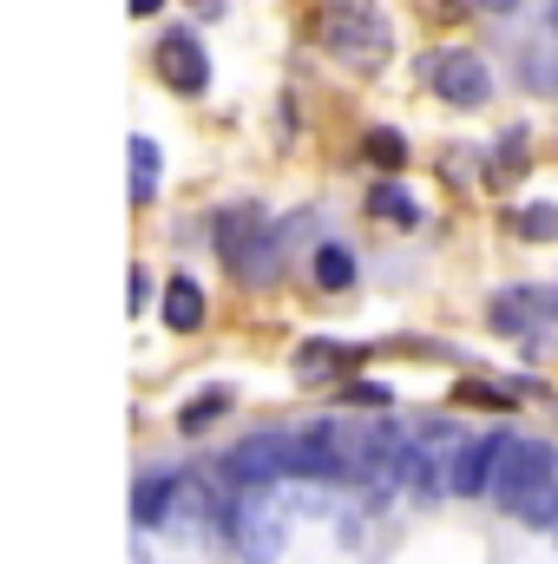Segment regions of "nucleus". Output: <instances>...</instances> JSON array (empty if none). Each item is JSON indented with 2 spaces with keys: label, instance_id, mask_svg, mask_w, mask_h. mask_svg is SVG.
<instances>
[{
  "label": "nucleus",
  "instance_id": "nucleus-1",
  "mask_svg": "<svg viewBox=\"0 0 558 564\" xmlns=\"http://www.w3.org/2000/svg\"><path fill=\"white\" fill-rule=\"evenodd\" d=\"M322 46L348 66V73H382L395 53V26L375 0H335L322 13Z\"/></svg>",
  "mask_w": 558,
  "mask_h": 564
},
{
  "label": "nucleus",
  "instance_id": "nucleus-2",
  "mask_svg": "<svg viewBox=\"0 0 558 564\" xmlns=\"http://www.w3.org/2000/svg\"><path fill=\"white\" fill-rule=\"evenodd\" d=\"M277 237L282 230H270V217H264L257 204L217 210V257H224L230 276L250 282V289H264V282L277 276Z\"/></svg>",
  "mask_w": 558,
  "mask_h": 564
},
{
  "label": "nucleus",
  "instance_id": "nucleus-3",
  "mask_svg": "<svg viewBox=\"0 0 558 564\" xmlns=\"http://www.w3.org/2000/svg\"><path fill=\"white\" fill-rule=\"evenodd\" d=\"M420 79H427V93H433V99H447L453 112H480V106L493 99V73H486V59H480V53H466V46L420 53Z\"/></svg>",
  "mask_w": 558,
  "mask_h": 564
},
{
  "label": "nucleus",
  "instance_id": "nucleus-4",
  "mask_svg": "<svg viewBox=\"0 0 558 564\" xmlns=\"http://www.w3.org/2000/svg\"><path fill=\"white\" fill-rule=\"evenodd\" d=\"M552 473H558L552 446H546V440H533V433H513V440H506V459H500V479H493V506L519 519V512H526V499H533Z\"/></svg>",
  "mask_w": 558,
  "mask_h": 564
},
{
  "label": "nucleus",
  "instance_id": "nucleus-5",
  "mask_svg": "<svg viewBox=\"0 0 558 564\" xmlns=\"http://www.w3.org/2000/svg\"><path fill=\"white\" fill-rule=\"evenodd\" d=\"M224 479H237L244 492H270L277 479H289V433L270 426V433H250L224 453Z\"/></svg>",
  "mask_w": 558,
  "mask_h": 564
},
{
  "label": "nucleus",
  "instance_id": "nucleus-6",
  "mask_svg": "<svg viewBox=\"0 0 558 564\" xmlns=\"http://www.w3.org/2000/svg\"><path fill=\"white\" fill-rule=\"evenodd\" d=\"M151 66H158V79H164L171 93H184V99H197V93L211 86V59H204V46H197L191 26H164L158 46H151Z\"/></svg>",
  "mask_w": 558,
  "mask_h": 564
},
{
  "label": "nucleus",
  "instance_id": "nucleus-7",
  "mask_svg": "<svg viewBox=\"0 0 558 564\" xmlns=\"http://www.w3.org/2000/svg\"><path fill=\"white\" fill-rule=\"evenodd\" d=\"M506 440L513 433H473L453 446V499H493V479H500V459H506Z\"/></svg>",
  "mask_w": 558,
  "mask_h": 564
},
{
  "label": "nucleus",
  "instance_id": "nucleus-8",
  "mask_svg": "<svg viewBox=\"0 0 558 564\" xmlns=\"http://www.w3.org/2000/svg\"><path fill=\"white\" fill-rule=\"evenodd\" d=\"M224 532H230V545H237V558L244 564H277L282 525L264 512V492H244V499L224 512Z\"/></svg>",
  "mask_w": 558,
  "mask_h": 564
},
{
  "label": "nucleus",
  "instance_id": "nucleus-9",
  "mask_svg": "<svg viewBox=\"0 0 558 564\" xmlns=\"http://www.w3.org/2000/svg\"><path fill=\"white\" fill-rule=\"evenodd\" d=\"M289 479H348L342 426H302V433H289Z\"/></svg>",
  "mask_w": 558,
  "mask_h": 564
},
{
  "label": "nucleus",
  "instance_id": "nucleus-10",
  "mask_svg": "<svg viewBox=\"0 0 558 564\" xmlns=\"http://www.w3.org/2000/svg\"><path fill=\"white\" fill-rule=\"evenodd\" d=\"M289 368H296V381H309V388H335V381L355 368V348H335V341H302Z\"/></svg>",
  "mask_w": 558,
  "mask_h": 564
},
{
  "label": "nucleus",
  "instance_id": "nucleus-11",
  "mask_svg": "<svg viewBox=\"0 0 558 564\" xmlns=\"http://www.w3.org/2000/svg\"><path fill=\"white\" fill-rule=\"evenodd\" d=\"M204 315H211V308H204V282L197 276H171L164 282V328H171V335H197Z\"/></svg>",
  "mask_w": 558,
  "mask_h": 564
},
{
  "label": "nucleus",
  "instance_id": "nucleus-12",
  "mask_svg": "<svg viewBox=\"0 0 558 564\" xmlns=\"http://www.w3.org/2000/svg\"><path fill=\"white\" fill-rule=\"evenodd\" d=\"M171 492H178V473H139V486H132V525H139V532L164 525Z\"/></svg>",
  "mask_w": 558,
  "mask_h": 564
},
{
  "label": "nucleus",
  "instance_id": "nucleus-13",
  "mask_svg": "<svg viewBox=\"0 0 558 564\" xmlns=\"http://www.w3.org/2000/svg\"><path fill=\"white\" fill-rule=\"evenodd\" d=\"M368 217H388V224H401V230H420V204L401 191V177L368 184Z\"/></svg>",
  "mask_w": 558,
  "mask_h": 564
},
{
  "label": "nucleus",
  "instance_id": "nucleus-14",
  "mask_svg": "<svg viewBox=\"0 0 558 564\" xmlns=\"http://www.w3.org/2000/svg\"><path fill=\"white\" fill-rule=\"evenodd\" d=\"M309 276H315V289L342 295V289L355 282V257H348L342 243H322V250H315V263H309Z\"/></svg>",
  "mask_w": 558,
  "mask_h": 564
},
{
  "label": "nucleus",
  "instance_id": "nucleus-15",
  "mask_svg": "<svg viewBox=\"0 0 558 564\" xmlns=\"http://www.w3.org/2000/svg\"><path fill=\"white\" fill-rule=\"evenodd\" d=\"M230 388H211V394H197V401H184L178 408V433H204V426H217L224 414H230Z\"/></svg>",
  "mask_w": 558,
  "mask_h": 564
},
{
  "label": "nucleus",
  "instance_id": "nucleus-16",
  "mask_svg": "<svg viewBox=\"0 0 558 564\" xmlns=\"http://www.w3.org/2000/svg\"><path fill=\"white\" fill-rule=\"evenodd\" d=\"M526 151H533L526 126H513V132L500 139V151H493V164H486V184H513V177H519V164H526Z\"/></svg>",
  "mask_w": 558,
  "mask_h": 564
},
{
  "label": "nucleus",
  "instance_id": "nucleus-17",
  "mask_svg": "<svg viewBox=\"0 0 558 564\" xmlns=\"http://www.w3.org/2000/svg\"><path fill=\"white\" fill-rule=\"evenodd\" d=\"M368 158L382 164V177H401L408 171V139L395 126H368Z\"/></svg>",
  "mask_w": 558,
  "mask_h": 564
},
{
  "label": "nucleus",
  "instance_id": "nucleus-18",
  "mask_svg": "<svg viewBox=\"0 0 558 564\" xmlns=\"http://www.w3.org/2000/svg\"><path fill=\"white\" fill-rule=\"evenodd\" d=\"M132 204H151V191H158V171H164V158H158V144L151 139H132Z\"/></svg>",
  "mask_w": 558,
  "mask_h": 564
},
{
  "label": "nucleus",
  "instance_id": "nucleus-19",
  "mask_svg": "<svg viewBox=\"0 0 558 564\" xmlns=\"http://www.w3.org/2000/svg\"><path fill=\"white\" fill-rule=\"evenodd\" d=\"M513 230H519L526 243H552L558 237V204H526V210L513 217Z\"/></svg>",
  "mask_w": 558,
  "mask_h": 564
},
{
  "label": "nucleus",
  "instance_id": "nucleus-20",
  "mask_svg": "<svg viewBox=\"0 0 558 564\" xmlns=\"http://www.w3.org/2000/svg\"><path fill=\"white\" fill-rule=\"evenodd\" d=\"M342 401H348V408H388V388H375V381H342Z\"/></svg>",
  "mask_w": 558,
  "mask_h": 564
},
{
  "label": "nucleus",
  "instance_id": "nucleus-21",
  "mask_svg": "<svg viewBox=\"0 0 558 564\" xmlns=\"http://www.w3.org/2000/svg\"><path fill=\"white\" fill-rule=\"evenodd\" d=\"M460 401H473V408H513V394L506 388H486V381H466Z\"/></svg>",
  "mask_w": 558,
  "mask_h": 564
},
{
  "label": "nucleus",
  "instance_id": "nucleus-22",
  "mask_svg": "<svg viewBox=\"0 0 558 564\" xmlns=\"http://www.w3.org/2000/svg\"><path fill=\"white\" fill-rule=\"evenodd\" d=\"M144 295H151V270H132V315L144 308Z\"/></svg>",
  "mask_w": 558,
  "mask_h": 564
},
{
  "label": "nucleus",
  "instance_id": "nucleus-23",
  "mask_svg": "<svg viewBox=\"0 0 558 564\" xmlns=\"http://www.w3.org/2000/svg\"><path fill=\"white\" fill-rule=\"evenodd\" d=\"M158 7H164V0H132V13H139V20H151Z\"/></svg>",
  "mask_w": 558,
  "mask_h": 564
},
{
  "label": "nucleus",
  "instance_id": "nucleus-24",
  "mask_svg": "<svg viewBox=\"0 0 558 564\" xmlns=\"http://www.w3.org/2000/svg\"><path fill=\"white\" fill-rule=\"evenodd\" d=\"M480 7H486V13H513L519 0H480Z\"/></svg>",
  "mask_w": 558,
  "mask_h": 564
},
{
  "label": "nucleus",
  "instance_id": "nucleus-25",
  "mask_svg": "<svg viewBox=\"0 0 558 564\" xmlns=\"http://www.w3.org/2000/svg\"><path fill=\"white\" fill-rule=\"evenodd\" d=\"M191 7H197V13H217V7H224V0H191Z\"/></svg>",
  "mask_w": 558,
  "mask_h": 564
}]
</instances>
